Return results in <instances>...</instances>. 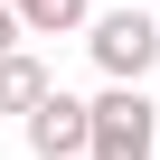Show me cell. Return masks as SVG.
Here are the masks:
<instances>
[{"instance_id": "obj_1", "label": "cell", "mask_w": 160, "mask_h": 160, "mask_svg": "<svg viewBox=\"0 0 160 160\" xmlns=\"http://www.w3.org/2000/svg\"><path fill=\"white\" fill-rule=\"evenodd\" d=\"M85 160H160V104L141 85H104L85 104Z\"/></svg>"}, {"instance_id": "obj_2", "label": "cell", "mask_w": 160, "mask_h": 160, "mask_svg": "<svg viewBox=\"0 0 160 160\" xmlns=\"http://www.w3.org/2000/svg\"><path fill=\"white\" fill-rule=\"evenodd\" d=\"M85 47L104 66V85H141L160 66V19L151 10H104V19H85Z\"/></svg>"}, {"instance_id": "obj_3", "label": "cell", "mask_w": 160, "mask_h": 160, "mask_svg": "<svg viewBox=\"0 0 160 160\" xmlns=\"http://www.w3.org/2000/svg\"><path fill=\"white\" fill-rule=\"evenodd\" d=\"M19 122H28V151L38 160H75V151H85V94H66V85H47Z\"/></svg>"}, {"instance_id": "obj_4", "label": "cell", "mask_w": 160, "mask_h": 160, "mask_svg": "<svg viewBox=\"0 0 160 160\" xmlns=\"http://www.w3.org/2000/svg\"><path fill=\"white\" fill-rule=\"evenodd\" d=\"M47 85H57V75H47V66H38L28 47H0V113H28V104H38Z\"/></svg>"}, {"instance_id": "obj_5", "label": "cell", "mask_w": 160, "mask_h": 160, "mask_svg": "<svg viewBox=\"0 0 160 160\" xmlns=\"http://www.w3.org/2000/svg\"><path fill=\"white\" fill-rule=\"evenodd\" d=\"M19 10V38H66V28H85V0H10Z\"/></svg>"}, {"instance_id": "obj_6", "label": "cell", "mask_w": 160, "mask_h": 160, "mask_svg": "<svg viewBox=\"0 0 160 160\" xmlns=\"http://www.w3.org/2000/svg\"><path fill=\"white\" fill-rule=\"evenodd\" d=\"M0 47H19V10H10V0H0Z\"/></svg>"}, {"instance_id": "obj_7", "label": "cell", "mask_w": 160, "mask_h": 160, "mask_svg": "<svg viewBox=\"0 0 160 160\" xmlns=\"http://www.w3.org/2000/svg\"><path fill=\"white\" fill-rule=\"evenodd\" d=\"M75 160H85V151H75Z\"/></svg>"}]
</instances>
